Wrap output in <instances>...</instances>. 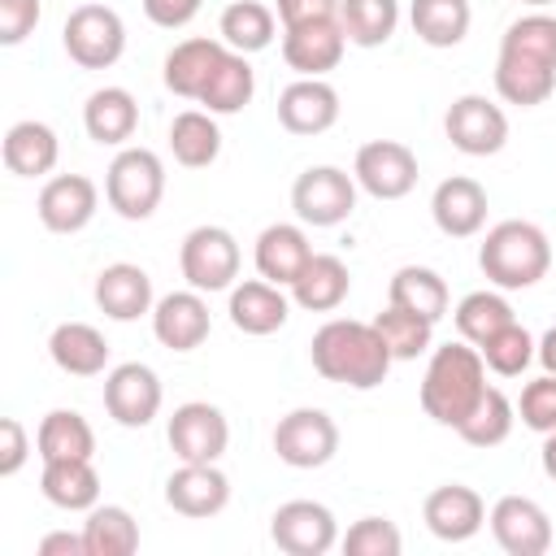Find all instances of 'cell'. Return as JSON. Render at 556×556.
Listing matches in <instances>:
<instances>
[{
    "instance_id": "32",
    "label": "cell",
    "mask_w": 556,
    "mask_h": 556,
    "mask_svg": "<svg viewBox=\"0 0 556 556\" xmlns=\"http://www.w3.org/2000/svg\"><path fill=\"white\" fill-rule=\"evenodd\" d=\"M35 452L39 460H91L96 430L78 408H52L35 430Z\"/></svg>"
},
{
    "instance_id": "34",
    "label": "cell",
    "mask_w": 556,
    "mask_h": 556,
    "mask_svg": "<svg viewBox=\"0 0 556 556\" xmlns=\"http://www.w3.org/2000/svg\"><path fill=\"white\" fill-rule=\"evenodd\" d=\"M169 152L182 169H208L222 156V130L208 109H182L169 122Z\"/></svg>"
},
{
    "instance_id": "29",
    "label": "cell",
    "mask_w": 556,
    "mask_h": 556,
    "mask_svg": "<svg viewBox=\"0 0 556 556\" xmlns=\"http://www.w3.org/2000/svg\"><path fill=\"white\" fill-rule=\"evenodd\" d=\"M4 169L17 174V178H43L56 169V156H61V139L48 122H13L4 130Z\"/></svg>"
},
{
    "instance_id": "8",
    "label": "cell",
    "mask_w": 556,
    "mask_h": 556,
    "mask_svg": "<svg viewBox=\"0 0 556 556\" xmlns=\"http://www.w3.org/2000/svg\"><path fill=\"white\" fill-rule=\"evenodd\" d=\"M269 443H274V456L282 465H291V469H321L339 452V426H334V417L326 408H308L304 404V408H291L287 417H278Z\"/></svg>"
},
{
    "instance_id": "21",
    "label": "cell",
    "mask_w": 556,
    "mask_h": 556,
    "mask_svg": "<svg viewBox=\"0 0 556 556\" xmlns=\"http://www.w3.org/2000/svg\"><path fill=\"white\" fill-rule=\"evenodd\" d=\"M430 217L447 239H473L486 226V187L469 174H452L430 195Z\"/></svg>"
},
{
    "instance_id": "19",
    "label": "cell",
    "mask_w": 556,
    "mask_h": 556,
    "mask_svg": "<svg viewBox=\"0 0 556 556\" xmlns=\"http://www.w3.org/2000/svg\"><path fill=\"white\" fill-rule=\"evenodd\" d=\"M339 122V91L326 78H295L278 91V126L287 135H326Z\"/></svg>"
},
{
    "instance_id": "46",
    "label": "cell",
    "mask_w": 556,
    "mask_h": 556,
    "mask_svg": "<svg viewBox=\"0 0 556 556\" xmlns=\"http://www.w3.org/2000/svg\"><path fill=\"white\" fill-rule=\"evenodd\" d=\"M43 17V0H0V43L17 48L26 35H35Z\"/></svg>"
},
{
    "instance_id": "33",
    "label": "cell",
    "mask_w": 556,
    "mask_h": 556,
    "mask_svg": "<svg viewBox=\"0 0 556 556\" xmlns=\"http://www.w3.org/2000/svg\"><path fill=\"white\" fill-rule=\"evenodd\" d=\"M278 35V13L265 0H230L217 17V39L243 56L265 52Z\"/></svg>"
},
{
    "instance_id": "14",
    "label": "cell",
    "mask_w": 556,
    "mask_h": 556,
    "mask_svg": "<svg viewBox=\"0 0 556 556\" xmlns=\"http://www.w3.org/2000/svg\"><path fill=\"white\" fill-rule=\"evenodd\" d=\"M486 521H491L500 552H508V556H543L552 547V517L530 495H500L491 504Z\"/></svg>"
},
{
    "instance_id": "7",
    "label": "cell",
    "mask_w": 556,
    "mask_h": 556,
    "mask_svg": "<svg viewBox=\"0 0 556 556\" xmlns=\"http://www.w3.org/2000/svg\"><path fill=\"white\" fill-rule=\"evenodd\" d=\"M291 208L304 226L313 230H330L339 222L352 217L356 208V178L339 165H308L295 182H291Z\"/></svg>"
},
{
    "instance_id": "15",
    "label": "cell",
    "mask_w": 556,
    "mask_h": 556,
    "mask_svg": "<svg viewBox=\"0 0 556 556\" xmlns=\"http://www.w3.org/2000/svg\"><path fill=\"white\" fill-rule=\"evenodd\" d=\"M96 208H100V187L87 174H56L39 187V200H35V213H39L43 230H52V235L87 230Z\"/></svg>"
},
{
    "instance_id": "35",
    "label": "cell",
    "mask_w": 556,
    "mask_h": 556,
    "mask_svg": "<svg viewBox=\"0 0 556 556\" xmlns=\"http://www.w3.org/2000/svg\"><path fill=\"white\" fill-rule=\"evenodd\" d=\"M387 304L439 321L452 308V295H447V282H443L439 269H430V265H400L391 274V282H387Z\"/></svg>"
},
{
    "instance_id": "27",
    "label": "cell",
    "mask_w": 556,
    "mask_h": 556,
    "mask_svg": "<svg viewBox=\"0 0 556 556\" xmlns=\"http://www.w3.org/2000/svg\"><path fill=\"white\" fill-rule=\"evenodd\" d=\"M83 130L100 148H126L139 130V100L126 87H96L83 104Z\"/></svg>"
},
{
    "instance_id": "47",
    "label": "cell",
    "mask_w": 556,
    "mask_h": 556,
    "mask_svg": "<svg viewBox=\"0 0 556 556\" xmlns=\"http://www.w3.org/2000/svg\"><path fill=\"white\" fill-rule=\"evenodd\" d=\"M0 478H13L22 465H26V456H30V439H26V430H22V421L17 417H4L0 421Z\"/></svg>"
},
{
    "instance_id": "39",
    "label": "cell",
    "mask_w": 556,
    "mask_h": 556,
    "mask_svg": "<svg viewBox=\"0 0 556 556\" xmlns=\"http://www.w3.org/2000/svg\"><path fill=\"white\" fill-rule=\"evenodd\" d=\"M87 556H130L139 552V521L122 504H96L83 521Z\"/></svg>"
},
{
    "instance_id": "26",
    "label": "cell",
    "mask_w": 556,
    "mask_h": 556,
    "mask_svg": "<svg viewBox=\"0 0 556 556\" xmlns=\"http://www.w3.org/2000/svg\"><path fill=\"white\" fill-rule=\"evenodd\" d=\"M313 261V243L304 235V222H274L256 235V248H252V265L261 278L278 282V287H291L300 278V269Z\"/></svg>"
},
{
    "instance_id": "40",
    "label": "cell",
    "mask_w": 556,
    "mask_h": 556,
    "mask_svg": "<svg viewBox=\"0 0 556 556\" xmlns=\"http://www.w3.org/2000/svg\"><path fill=\"white\" fill-rule=\"evenodd\" d=\"M452 321H456V330H460V339L465 343H473V348H482L495 330H504L508 321H517V313H513V304L504 300V291L495 287V291H469V295H460V304L452 308Z\"/></svg>"
},
{
    "instance_id": "51",
    "label": "cell",
    "mask_w": 556,
    "mask_h": 556,
    "mask_svg": "<svg viewBox=\"0 0 556 556\" xmlns=\"http://www.w3.org/2000/svg\"><path fill=\"white\" fill-rule=\"evenodd\" d=\"M534 361L547 369V374H556V326H547L543 330V339H539V352H534Z\"/></svg>"
},
{
    "instance_id": "37",
    "label": "cell",
    "mask_w": 556,
    "mask_h": 556,
    "mask_svg": "<svg viewBox=\"0 0 556 556\" xmlns=\"http://www.w3.org/2000/svg\"><path fill=\"white\" fill-rule=\"evenodd\" d=\"M252 96H256V70L248 65L243 52L230 48L226 61L217 65V74L208 78V87H204V96L195 104L208 109L213 117H235V113H243L252 104Z\"/></svg>"
},
{
    "instance_id": "16",
    "label": "cell",
    "mask_w": 556,
    "mask_h": 556,
    "mask_svg": "<svg viewBox=\"0 0 556 556\" xmlns=\"http://www.w3.org/2000/svg\"><path fill=\"white\" fill-rule=\"evenodd\" d=\"M343 52H348V35H343L339 17L282 26V61L300 78H326L330 70H339Z\"/></svg>"
},
{
    "instance_id": "30",
    "label": "cell",
    "mask_w": 556,
    "mask_h": 556,
    "mask_svg": "<svg viewBox=\"0 0 556 556\" xmlns=\"http://www.w3.org/2000/svg\"><path fill=\"white\" fill-rule=\"evenodd\" d=\"M287 291L304 313H334L352 291V274L334 252H313V261L300 269V278Z\"/></svg>"
},
{
    "instance_id": "13",
    "label": "cell",
    "mask_w": 556,
    "mask_h": 556,
    "mask_svg": "<svg viewBox=\"0 0 556 556\" xmlns=\"http://www.w3.org/2000/svg\"><path fill=\"white\" fill-rule=\"evenodd\" d=\"M269 539L287 556H326L339 543V521L321 500H287L269 517Z\"/></svg>"
},
{
    "instance_id": "11",
    "label": "cell",
    "mask_w": 556,
    "mask_h": 556,
    "mask_svg": "<svg viewBox=\"0 0 556 556\" xmlns=\"http://www.w3.org/2000/svg\"><path fill=\"white\" fill-rule=\"evenodd\" d=\"M352 178L374 200H404L417 187V152L400 139H369L356 148Z\"/></svg>"
},
{
    "instance_id": "42",
    "label": "cell",
    "mask_w": 556,
    "mask_h": 556,
    "mask_svg": "<svg viewBox=\"0 0 556 556\" xmlns=\"http://www.w3.org/2000/svg\"><path fill=\"white\" fill-rule=\"evenodd\" d=\"M517 426V404L500 391V387H486V395L478 400V408L456 426V434L469 443V447H500Z\"/></svg>"
},
{
    "instance_id": "5",
    "label": "cell",
    "mask_w": 556,
    "mask_h": 556,
    "mask_svg": "<svg viewBox=\"0 0 556 556\" xmlns=\"http://www.w3.org/2000/svg\"><path fill=\"white\" fill-rule=\"evenodd\" d=\"M239 265H243V252H239V239L226 230V226H195L182 235V248H178V269L187 278V287L213 295V291H230L235 278H239Z\"/></svg>"
},
{
    "instance_id": "25",
    "label": "cell",
    "mask_w": 556,
    "mask_h": 556,
    "mask_svg": "<svg viewBox=\"0 0 556 556\" xmlns=\"http://www.w3.org/2000/svg\"><path fill=\"white\" fill-rule=\"evenodd\" d=\"M552 91H556V65L552 61L517 52V48H500V56H495V96L504 104L534 109V104H547Z\"/></svg>"
},
{
    "instance_id": "44",
    "label": "cell",
    "mask_w": 556,
    "mask_h": 556,
    "mask_svg": "<svg viewBox=\"0 0 556 556\" xmlns=\"http://www.w3.org/2000/svg\"><path fill=\"white\" fill-rule=\"evenodd\" d=\"M339 547L348 556H400L404 552V534H400V526L391 517H361V521L348 526Z\"/></svg>"
},
{
    "instance_id": "45",
    "label": "cell",
    "mask_w": 556,
    "mask_h": 556,
    "mask_svg": "<svg viewBox=\"0 0 556 556\" xmlns=\"http://www.w3.org/2000/svg\"><path fill=\"white\" fill-rule=\"evenodd\" d=\"M517 417L526 430L534 434H552L556 430V374H539L521 387V400H517Z\"/></svg>"
},
{
    "instance_id": "38",
    "label": "cell",
    "mask_w": 556,
    "mask_h": 556,
    "mask_svg": "<svg viewBox=\"0 0 556 556\" xmlns=\"http://www.w3.org/2000/svg\"><path fill=\"white\" fill-rule=\"evenodd\" d=\"M339 26L352 48H382L400 30V0H339Z\"/></svg>"
},
{
    "instance_id": "28",
    "label": "cell",
    "mask_w": 556,
    "mask_h": 556,
    "mask_svg": "<svg viewBox=\"0 0 556 556\" xmlns=\"http://www.w3.org/2000/svg\"><path fill=\"white\" fill-rule=\"evenodd\" d=\"M48 356L70 378H96L109 369V339L91 321H61L48 334Z\"/></svg>"
},
{
    "instance_id": "17",
    "label": "cell",
    "mask_w": 556,
    "mask_h": 556,
    "mask_svg": "<svg viewBox=\"0 0 556 556\" xmlns=\"http://www.w3.org/2000/svg\"><path fill=\"white\" fill-rule=\"evenodd\" d=\"M148 317H152L156 343L169 348V352H195V348L208 339V330H213L208 300H204V291H195V287L161 295Z\"/></svg>"
},
{
    "instance_id": "4",
    "label": "cell",
    "mask_w": 556,
    "mask_h": 556,
    "mask_svg": "<svg viewBox=\"0 0 556 556\" xmlns=\"http://www.w3.org/2000/svg\"><path fill=\"white\" fill-rule=\"evenodd\" d=\"M104 200L126 222H148L165 200V161L152 148H122L104 169Z\"/></svg>"
},
{
    "instance_id": "48",
    "label": "cell",
    "mask_w": 556,
    "mask_h": 556,
    "mask_svg": "<svg viewBox=\"0 0 556 556\" xmlns=\"http://www.w3.org/2000/svg\"><path fill=\"white\" fill-rule=\"evenodd\" d=\"M200 4H204V0H143V13H148V22L161 26V30H182V26L200 13Z\"/></svg>"
},
{
    "instance_id": "49",
    "label": "cell",
    "mask_w": 556,
    "mask_h": 556,
    "mask_svg": "<svg viewBox=\"0 0 556 556\" xmlns=\"http://www.w3.org/2000/svg\"><path fill=\"white\" fill-rule=\"evenodd\" d=\"M278 22L282 26H300V22H326L339 17V0H278Z\"/></svg>"
},
{
    "instance_id": "53",
    "label": "cell",
    "mask_w": 556,
    "mask_h": 556,
    "mask_svg": "<svg viewBox=\"0 0 556 556\" xmlns=\"http://www.w3.org/2000/svg\"><path fill=\"white\" fill-rule=\"evenodd\" d=\"M521 4H530V9H547V4H556V0H521Z\"/></svg>"
},
{
    "instance_id": "41",
    "label": "cell",
    "mask_w": 556,
    "mask_h": 556,
    "mask_svg": "<svg viewBox=\"0 0 556 556\" xmlns=\"http://www.w3.org/2000/svg\"><path fill=\"white\" fill-rule=\"evenodd\" d=\"M374 326H378V334H382V343H387V352L395 361H417V356H426L434 348V321L421 317V313H408V308L387 304L374 317Z\"/></svg>"
},
{
    "instance_id": "52",
    "label": "cell",
    "mask_w": 556,
    "mask_h": 556,
    "mask_svg": "<svg viewBox=\"0 0 556 556\" xmlns=\"http://www.w3.org/2000/svg\"><path fill=\"white\" fill-rule=\"evenodd\" d=\"M539 465H543V473L556 482V430H552V434H543V447H539Z\"/></svg>"
},
{
    "instance_id": "31",
    "label": "cell",
    "mask_w": 556,
    "mask_h": 556,
    "mask_svg": "<svg viewBox=\"0 0 556 556\" xmlns=\"http://www.w3.org/2000/svg\"><path fill=\"white\" fill-rule=\"evenodd\" d=\"M39 491L61 513H91L100 504V473L91 460H43Z\"/></svg>"
},
{
    "instance_id": "2",
    "label": "cell",
    "mask_w": 556,
    "mask_h": 556,
    "mask_svg": "<svg viewBox=\"0 0 556 556\" xmlns=\"http://www.w3.org/2000/svg\"><path fill=\"white\" fill-rule=\"evenodd\" d=\"M482 395H486V361H482V352L473 343L456 339V343L430 348V361H426L417 400H421V413L434 426L456 430L478 408Z\"/></svg>"
},
{
    "instance_id": "9",
    "label": "cell",
    "mask_w": 556,
    "mask_h": 556,
    "mask_svg": "<svg viewBox=\"0 0 556 556\" xmlns=\"http://www.w3.org/2000/svg\"><path fill=\"white\" fill-rule=\"evenodd\" d=\"M165 439H169V452L187 465H217L230 447V421L217 404L208 400H187L169 413V426H165Z\"/></svg>"
},
{
    "instance_id": "3",
    "label": "cell",
    "mask_w": 556,
    "mask_h": 556,
    "mask_svg": "<svg viewBox=\"0 0 556 556\" xmlns=\"http://www.w3.org/2000/svg\"><path fill=\"white\" fill-rule=\"evenodd\" d=\"M478 269L500 291H530L552 269V243L534 222H521V217L495 222L478 243Z\"/></svg>"
},
{
    "instance_id": "10",
    "label": "cell",
    "mask_w": 556,
    "mask_h": 556,
    "mask_svg": "<svg viewBox=\"0 0 556 556\" xmlns=\"http://www.w3.org/2000/svg\"><path fill=\"white\" fill-rule=\"evenodd\" d=\"M443 135L465 156H495L508 143V113L495 100H486L478 91H465V96H456L447 104Z\"/></svg>"
},
{
    "instance_id": "12",
    "label": "cell",
    "mask_w": 556,
    "mask_h": 556,
    "mask_svg": "<svg viewBox=\"0 0 556 556\" xmlns=\"http://www.w3.org/2000/svg\"><path fill=\"white\" fill-rule=\"evenodd\" d=\"M161 400H165L161 378L143 361H122L104 374V413L126 430L152 426V417L161 413Z\"/></svg>"
},
{
    "instance_id": "1",
    "label": "cell",
    "mask_w": 556,
    "mask_h": 556,
    "mask_svg": "<svg viewBox=\"0 0 556 556\" xmlns=\"http://www.w3.org/2000/svg\"><path fill=\"white\" fill-rule=\"evenodd\" d=\"M308 361L326 382H339V387H352V391L382 387L391 365H395L378 326L356 321V317H330L326 326H317L313 343H308Z\"/></svg>"
},
{
    "instance_id": "24",
    "label": "cell",
    "mask_w": 556,
    "mask_h": 556,
    "mask_svg": "<svg viewBox=\"0 0 556 556\" xmlns=\"http://www.w3.org/2000/svg\"><path fill=\"white\" fill-rule=\"evenodd\" d=\"M226 313H230V326H235L239 334H256V339H261V334H274V330L287 326L291 300H287V291H282L278 282H269V278H248V282H235V287H230Z\"/></svg>"
},
{
    "instance_id": "18",
    "label": "cell",
    "mask_w": 556,
    "mask_h": 556,
    "mask_svg": "<svg viewBox=\"0 0 556 556\" xmlns=\"http://www.w3.org/2000/svg\"><path fill=\"white\" fill-rule=\"evenodd\" d=\"M421 521H426V530H430L434 539H443V543H469V539L486 526V504H482V495H478L473 486H465V482H443V486H434V491L426 495Z\"/></svg>"
},
{
    "instance_id": "23",
    "label": "cell",
    "mask_w": 556,
    "mask_h": 556,
    "mask_svg": "<svg viewBox=\"0 0 556 556\" xmlns=\"http://www.w3.org/2000/svg\"><path fill=\"white\" fill-rule=\"evenodd\" d=\"M226 52H230V48H226L222 39L191 35V39H182V43H174V48L165 52L161 78H165V87H169L174 96H182V100H200L204 87H208V78H213L217 65L226 61Z\"/></svg>"
},
{
    "instance_id": "20",
    "label": "cell",
    "mask_w": 556,
    "mask_h": 556,
    "mask_svg": "<svg viewBox=\"0 0 556 556\" xmlns=\"http://www.w3.org/2000/svg\"><path fill=\"white\" fill-rule=\"evenodd\" d=\"M165 504L178 517H191V521L217 517L230 504V478L217 465H187V460H178V469L165 478Z\"/></svg>"
},
{
    "instance_id": "22",
    "label": "cell",
    "mask_w": 556,
    "mask_h": 556,
    "mask_svg": "<svg viewBox=\"0 0 556 556\" xmlns=\"http://www.w3.org/2000/svg\"><path fill=\"white\" fill-rule=\"evenodd\" d=\"M96 308L109 317V321H139L143 313H152L156 295H152V278L143 265L135 261H113L96 274Z\"/></svg>"
},
{
    "instance_id": "36",
    "label": "cell",
    "mask_w": 556,
    "mask_h": 556,
    "mask_svg": "<svg viewBox=\"0 0 556 556\" xmlns=\"http://www.w3.org/2000/svg\"><path fill=\"white\" fill-rule=\"evenodd\" d=\"M408 22L426 48H456L469 35L473 9L469 0H408Z\"/></svg>"
},
{
    "instance_id": "50",
    "label": "cell",
    "mask_w": 556,
    "mask_h": 556,
    "mask_svg": "<svg viewBox=\"0 0 556 556\" xmlns=\"http://www.w3.org/2000/svg\"><path fill=\"white\" fill-rule=\"evenodd\" d=\"M35 552H39V556H87V543H83V530H78V534H70V530H52V534L39 539Z\"/></svg>"
},
{
    "instance_id": "6",
    "label": "cell",
    "mask_w": 556,
    "mask_h": 556,
    "mask_svg": "<svg viewBox=\"0 0 556 556\" xmlns=\"http://www.w3.org/2000/svg\"><path fill=\"white\" fill-rule=\"evenodd\" d=\"M61 43L74 65L109 70L126 52V22L109 4H78V9H70L65 26H61Z\"/></svg>"
},
{
    "instance_id": "43",
    "label": "cell",
    "mask_w": 556,
    "mask_h": 556,
    "mask_svg": "<svg viewBox=\"0 0 556 556\" xmlns=\"http://www.w3.org/2000/svg\"><path fill=\"white\" fill-rule=\"evenodd\" d=\"M482 361L495 378H521L530 365H534V352H539V339L521 326V321H508L504 330H495L482 348Z\"/></svg>"
}]
</instances>
